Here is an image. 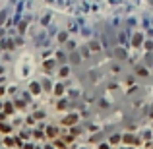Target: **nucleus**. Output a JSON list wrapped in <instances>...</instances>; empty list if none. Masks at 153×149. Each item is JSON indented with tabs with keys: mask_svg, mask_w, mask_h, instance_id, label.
I'll return each instance as SVG.
<instances>
[{
	"mask_svg": "<svg viewBox=\"0 0 153 149\" xmlns=\"http://www.w3.org/2000/svg\"><path fill=\"white\" fill-rule=\"evenodd\" d=\"M79 120H82V116H79L78 112H68V114H64V116L60 118L58 124H60L62 128H72V126H78Z\"/></svg>",
	"mask_w": 153,
	"mask_h": 149,
	"instance_id": "obj_1",
	"label": "nucleus"
},
{
	"mask_svg": "<svg viewBox=\"0 0 153 149\" xmlns=\"http://www.w3.org/2000/svg\"><path fill=\"white\" fill-rule=\"evenodd\" d=\"M120 149H136V147H134V145H122Z\"/></svg>",
	"mask_w": 153,
	"mask_h": 149,
	"instance_id": "obj_41",
	"label": "nucleus"
},
{
	"mask_svg": "<svg viewBox=\"0 0 153 149\" xmlns=\"http://www.w3.org/2000/svg\"><path fill=\"white\" fill-rule=\"evenodd\" d=\"M8 118H10V116H8V114H6L4 111H0V122H6V120H8Z\"/></svg>",
	"mask_w": 153,
	"mask_h": 149,
	"instance_id": "obj_35",
	"label": "nucleus"
},
{
	"mask_svg": "<svg viewBox=\"0 0 153 149\" xmlns=\"http://www.w3.org/2000/svg\"><path fill=\"white\" fill-rule=\"evenodd\" d=\"M52 145H54L56 149H72V145H70L68 141H64V140L60 138V135H58L56 140H52Z\"/></svg>",
	"mask_w": 153,
	"mask_h": 149,
	"instance_id": "obj_12",
	"label": "nucleus"
},
{
	"mask_svg": "<svg viewBox=\"0 0 153 149\" xmlns=\"http://www.w3.org/2000/svg\"><path fill=\"white\" fill-rule=\"evenodd\" d=\"M27 91L33 95V97H39V95L43 93V85H41V81H31V83H29V87H27Z\"/></svg>",
	"mask_w": 153,
	"mask_h": 149,
	"instance_id": "obj_6",
	"label": "nucleus"
},
{
	"mask_svg": "<svg viewBox=\"0 0 153 149\" xmlns=\"http://www.w3.org/2000/svg\"><path fill=\"white\" fill-rule=\"evenodd\" d=\"M122 145H134V147H139V145H142V138L130 134V132H124V134H122Z\"/></svg>",
	"mask_w": 153,
	"mask_h": 149,
	"instance_id": "obj_3",
	"label": "nucleus"
},
{
	"mask_svg": "<svg viewBox=\"0 0 153 149\" xmlns=\"http://www.w3.org/2000/svg\"><path fill=\"white\" fill-rule=\"evenodd\" d=\"M16 103V108H18V111H23V108L27 107V103L23 101V99H18V101H14Z\"/></svg>",
	"mask_w": 153,
	"mask_h": 149,
	"instance_id": "obj_27",
	"label": "nucleus"
},
{
	"mask_svg": "<svg viewBox=\"0 0 153 149\" xmlns=\"http://www.w3.org/2000/svg\"><path fill=\"white\" fill-rule=\"evenodd\" d=\"M78 51H79V54H82V58H89V56H91V51H89V47H87V45L79 47Z\"/></svg>",
	"mask_w": 153,
	"mask_h": 149,
	"instance_id": "obj_25",
	"label": "nucleus"
},
{
	"mask_svg": "<svg viewBox=\"0 0 153 149\" xmlns=\"http://www.w3.org/2000/svg\"><path fill=\"white\" fill-rule=\"evenodd\" d=\"M144 41H145L144 33L136 31L134 35H132V47H134V48H139V47H142V45H144Z\"/></svg>",
	"mask_w": 153,
	"mask_h": 149,
	"instance_id": "obj_8",
	"label": "nucleus"
},
{
	"mask_svg": "<svg viewBox=\"0 0 153 149\" xmlns=\"http://www.w3.org/2000/svg\"><path fill=\"white\" fill-rule=\"evenodd\" d=\"M49 21H51V16H43V19H41V25H49Z\"/></svg>",
	"mask_w": 153,
	"mask_h": 149,
	"instance_id": "obj_33",
	"label": "nucleus"
},
{
	"mask_svg": "<svg viewBox=\"0 0 153 149\" xmlns=\"http://www.w3.org/2000/svg\"><path fill=\"white\" fill-rule=\"evenodd\" d=\"M66 48H68V51H70V52H74V51H76V43H74V41H72V39H70V41H68V43H66Z\"/></svg>",
	"mask_w": 153,
	"mask_h": 149,
	"instance_id": "obj_32",
	"label": "nucleus"
},
{
	"mask_svg": "<svg viewBox=\"0 0 153 149\" xmlns=\"http://www.w3.org/2000/svg\"><path fill=\"white\" fill-rule=\"evenodd\" d=\"M109 107V103L105 101V99H101V101H99V108H107Z\"/></svg>",
	"mask_w": 153,
	"mask_h": 149,
	"instance_id": "obj_37",
	"label": "nucleus"
},
{
	"mask_svg": "<svg viewBox=\"0 0 153 149\" xmlns=\"http://www.w3.org/2000/svg\"><path fill=\"white\" fill-rule=\"evenodd\" d=\"M43 145H45V149H56V147H54V145H52V143H46V141H45V143H43Z\"/></svg>",
	"mask_w": 153,
	"mask_h": 149,
	"instance_id": "obj_40",
	"label": "nucleus"
},
{
	"mask_svg": "<svg viewBox=\"0 0 153 149\" xmlns=\"http://www.w3.org/2000/svg\"><path fill=\"white\" fill-rule=\"evenodd\" d=\"M82 149H87V147H82Z\"/></svg>",
	"mask_w": 153,
	"mask_h": 149,
	"instance_id": "obj_45",
	"label": "nucleus"
},
{
	"mask_svg": "<svg viewBox=\"0 0 153 149\" xmlns=\"http://www.w3.org/2000/svg\"><path fill=\"white\" fill-rule=\"evenodd\" d=\"M2 74H4V68H2V66H0V76H2Z\"/></svg>",
	"mask_w": 153,
	"mask_h": 149,
	"instance_id": "obj_44",
	"label": "nucleus"
},
{
	"mask_svg": "<svg viewBox=\"0 0 153 149\" xmlns=\"http://www.w3.org/2000/svg\"><path fill=\"white\" fill-rule=\"evenodd\" d=\"M16 45H18V43H16L14 39H4V41H0V47L6 48V51H14Z\"/></svg>",
	"mask_w": 153,
	"mask_h": 149,
	"instance_id": "obj_15",
	"label": "nucleus"
},
{
	"mask_svg": "<svg viewBox=\"0 0 153 149\" xmlns=\"http://www.w3.org/2000/svg\"><path fill=\"white\" fill-rule=\"evenodd\" d=\"M64 93H66V83L60 79V81L54 83V87H52V95H54L56 99H60V97H64Z\"/></svg>",
	"mask_w": 153,
	"mask_h": 149,
	"instance_id": "obj_4",
	"label": "nucleus"
},
{
	"mask_svg": "<svg viewBox=\"0 0 153 149\" xmlns=\"http://www.w3.org/2000/svg\"><path fill=\"white\" fill-rule=\"evenodd\" d=\"M18 31H19V35H23V33L27 31V21H21V24L18 25Z\"/></svg>",
	"mask_w": 153,
	"mask_h": 149,
	"instance_id": "obj_28",
	"label": "nucleus"
},
{
	"mask_svg": "<svg viewBox=\"0 0 153 149\" xmlns=\"http://www.w3.org/2000/svg\"><path fill=\"white\" fill-rule=\"evenodd\" d=\"M2 111H4L6 114H8V116H12V114H14V112L18 111V108H16V103L8 99V101H4V108H2Z\"/></svg>",
	"mask_w": 153,
	"mask_h": 149,
	"instance_id": "obj_10",
	"label": "nucleus"
},
{
	"mask_svg": "<svg viewBox=\"0 0 153 149\" xmlns=\"http://www.w3.org/2000/svg\"><path fill=\"white\" fill-rule=\"evenodd\" d=\"M33 140L35 141H46L45 130H43V128H35V130H33Z\"/></svg>",
	"mask_w": 153,
	"mask_h": 149,
	"instance_id": "obj_14",
	"label": "nucleus"
},
{
	"mask_svg": "<svg viewBox=\"0 0 153 149\" xmlns=\"http://www.w3.org/2000/svg\"><path fill=\"white\" fill-rule=\"evenodd\" d=\"M4 93H6V87H0V97H2Z\"/></svg>",
	"mask_w": 153,
	"mask_h": 149,
	"instance_id": "obj_42",
	"label": "nucleus"
},
{
	"mask_svg": "<svg viewBox=\"0 0 153 149\" xmlns=\"http://www.w3.org/2000/svg\"><path fill=\"white\" fill-rule=\"evenodd\" d=\"M151 134H153V132H144V135H142V140L149 141V140H151Z\"/></svg>",
	"mask_w": 153,
	"mask_h": 149,
	"instance_id": "obj_34",
	"label": "nucleus"
},
{
	"mask_svg": "<svg viewBox=\"0 0 153 149\" xmlns=\"http://www.w3.org/2000/svg\"><path fill=\"white\" fill-rule=\"evenodd\" d=\"M134 74L138 76V78H149V70L144 64H136L134 66Z\"/></svg>",
	"mask_w": 153,
	"mask_h": 149,
	"instance_id": "obj_9",
	"label": "nucleus"
},
{
	"mask_svg": "<svg viewBox=\"0 0 153 149\" xmlns=\"http://www.w3.org/2000/svg\"><path fill=\"white\" fill-rule=\"evenodd\" d=\"M16 135H18L19 140H23V141H29V138H33V130L29 132V130H25V128H23V130H19Z\"/></svg>",
	"mask_w": 153,
	"mask_h": 149,
	"instance_id": "obj_18",
	"label": "nucleus"
},
{
	"mask_svg": "<svg viewBox=\"0 0 153 149\" xmlns=\"http://www.w3.org/2000/svg\"><path fill=\"white\" fill-rule=\"evenodd\" d=\"M56 66H58L56 58H45V60H43V70H45L46 74H52V70H54Z\"/></svg>",
	"mask_w": 153,
	"mask_h": 149,
	"instance_id": "obj_5",
	"label": "nucleus"
},
{
	"mask_svg": "<svg viewBox=\"0 0 153 149\" xmlns=\"http://www.w3.org/2000/svg\"><path fill=\"white\" fill-rule=\"evenodd\" d=\"M56 41L60 43V45H66V43L70 41V35H68V31H60L58 35H56Z\"/></svg>",
	"mask_w": 153,
	"mask_h": 149,
	"instance_id": "obj_22",
	"label": "nucleus"
},
{
	"mask_svg": "<svg viewBox=\"0 0 153 149\" xmlns=\"http://www.w3.org/2000/svg\"><path fill=\"white\" fill-rule=\"evenodd\" d=\"M0 51H2V47H0Z\"/></svg>",
	"mask_w": 153,
	"mask_h": 149,
	"instance_id": "obj_46",
	"label": "nucleus"
},
{
	"mask_svg": "<svg viewBox=\"0 0 153 149\" xmlns=\"http://www.w3.org/2000/svg\"><path fill=\"white\" fill-rule=\"evenodd\" d=\"M97 149H112V145L109 143V141H99V145H97Z\"/></svg>",
	"mask_w": 153,
	"mask_h": 149,
	"instance_id": "obj_29",
	"label": "nucleus"
},
{
	"mask_svg": "<svg viewBox=\"0 0 153 149\" xmlns=\"http://www.w3.org/2000/svg\"><path fill=\"white\" fill-rule=\"evenodd\" d=\"M118 43H120V45H124V43H126V35H124V33H118Z\"/></svg>",
	"mask_w": 153,
	"mask_h": 149,
	"instance_id": "obj_36",
	"label": "nucleus"
},
{
	"mask_svg": "<svg viewBox=\"0 0 153 149\" xmlns=\"http://www.w3.org/2000/svg\"><path fill=\"white\" fill-rule=\"evenodd\" d=\"M33 116H35V120H46V112L43 111V108H37L35 112H31Z\"/></svg>",
	"mask_w": 153,
	"mask_h": 149,
	"instance_id": "obj_24",
	"label": "nucleus"
},
{
	"mask_svg": "<svg viewBox=\"0 0 153 149\" xmlns=\"http://www.w3.org/2000/svg\"><path fill=\"white\" fill-rule=\"evenodd\" d=\"M41 85H43V91H46V93H52V87H54V83L51 81V78H43V79H41Z\"/></svg>",
	"mask_w": 153,
	"mask_h": 149,
	"instance_id": "obj_16",
	"label": "nucleus"
},
{
	"mask_svg": "<svg viewBox=\"0 0 153 149\" xmlns=\"http://www.w3.org/2000/svg\"><path fill=\"white\" fill-rule=\"evenodd\" d=\"M142 47H144V48H145V51H147V52H151V51H153V41H151V39H145Z\"/></svg>",
	"mask_w": 153,
	"mask_h": 149,
	"instance_id": "obj_26",
	"label": "nucleus"
},
{
	"mask_svg": "<svg viewBox=\"0 0 153 149\" xmlns=\"http://www.w3.org/2000/svg\"><path fill=\"white\" fill-rule=\"evenodd\" d=\"M54 58H56V62H58L60 66L68 62V54H66L64 51H56V52H54Z\"/></svg>",
	"mask_w": 153,
	"mask_h": 149,
	"instance_id": "obj_17",
	"label": "nucleus"
},
{
	"mask_svg": "<svg viewBox=\"0 0 153 149\" xmlns=\"http://www.w3.org/2000/svg\"><path fill=\"white\" fill-rule=\"evenodd\" d=\"M35 147H37V143H35V141H25L21 149H35Z\"/></svg>",
	"mask_w": 153,
	"mask_h": 149,
	"instance_id": "obj_30",
	"label": "nucleus"
},
{
	"mask_svg": "<svg viewBox=\"0 0 153 149\" xmlns=\"http://www.w3.org/2000/svg\"><path fill=\"white\" fill-rule=\"evenodd\" d=\"M14 128H16V126L10 124L8 120L0 122V134H2V135H12V134H14Z\"/></svg>",
	"mask_w": 153,
	"mask_h": 149,
	"instance_id": "obj_7",
	"label": "nucleus"
},
{
	"mask_svg": "<svg viewBox=\"0 0 153 149\" xmlns=\"http://www.w3.org/2000/svg\"><path fill=\"white\" fill-rule=\"evenodd\" d=\"M126 83L132 87V85H134V78H132V76H128V78H126Z\"/></svg>",
	"mask_w": 153,
	"mask_h": 149,
	"instance_id": "obj_39",
	"label": "nucleus"
},
{
	"mask_svg": "<svg viewBox=\"0 0 153 149\" xmlns=\"http://www.w3.org/2000/svg\"><path fill=\"white\" fill-rule=\"evenodd\" d=\"M109 143H111V145H118V143H122V134H120V132H116V134L109 135Z\"/></svg>",
	"mask_w": 153,
	"mask_h": 149,
	"instance_id": "obj_20",
	"label": "nucleus"
},
{
	"mask_svg": "<svg viewBox=\"0 0 153 149\" xmlns=\"http://www.w3.org/2000/svg\"><path fill=\"white\" fill-rule=\"evenodd\" d=\"M114 56L118 58V60H126V48H122V47H118V48H114Z\"/></svg>",
	"mask_w": 153,
	"mask_h": 149,
	"instance_id": "obj_23",
	"label": "nucleus"
},
{
	"mask_svg": "<svg viewBox=\"0 0 153 149\" xmlns=\"http://www.w3.org/2000/svg\"><path fill=\"white\" fill-rule=\"evenodd\" d=\"M68 60L72 62V64H79V62H82V54H79V51L70 52V54H68Z\"/></svg>",
	"mask_w": 153,
	"mask_h": 149,
	"instance_id": "obj_21",
	"label": "nucleus"
},
{
	"mask_svg": "<svg viewBox=\"0 0 153 149\" xmlns=\"http://www.w3.org/2000/svg\"><path fill=\"white\" fill-rule=\"evenodd\" d=\"M25 124H27V126H35V116H33V114L25 116Z\"/></svg>",
	"mask_w": 153,
	"mask_h": 149,
	"instance_id": "obj_31",
	"label": "nucleus"
},
{
	"mask_svg": "<svg viewBox=\"0 0 153 149\" xmlns=\"http://www.w3.org/2000/svg\"><path fill=\"white\" fill-rule=\"evenodd\" d=\"M62 132V126L60 124H46L45 126V135H46V140H56L58 135H60Z\"/></svg>",
	"mask_w": 153,
	"mask_h": 149,
	"instance_id": "obj_2",
	"label": "nucleus"
},
{
	"mask_svg": "<svg viewBox=\"0 0 153 149\" xmlns=\"http://www.w3.org/2000/svg\"><path fill=\"white\" fill-rule=\"evenodd\" d=\"M35 149H45V145H37V147H35Z\"/></svg>",
	"mask_w": 153,
	"mask_h": 149,
	"instance_id": "obj_43",
	"label": "nucleus"
},
{
	"mask_svg": "<svg viewBox=\"0 0 153 149\" xmlns=\"http://www.w3.org/2000/svg\"><path fill=\"white\" fill-rule=\"evenodd\" d=\"M151 149H153V145H151Z\"/></svg>",
	"mask_w": 153,
	"mask_h": 149,
	"instance_id": "obj_47",
	"label": "nucleus"
},
{
	"mask_svg": "<svg viewBox=\"0 0 153 149\" xmlns=\"http://www.w3.org/2000/svg\"><path fill=\"white\" fill-rule=\"evenodd\" d=\"M54 105H56V108H58V111H68V108H70V101H68V99H66V97H60V99H58V101H56L54 103Z\"/></svg>",
	"mask_w": 153,
	"mask_h": 149,
	"instance_id": "obj_11",
	"label": "nucleus"
},
{
	"mask_svg": "<svg viewBox=\"0 0 153 149\" xmlns=\"http://www.w3.org/2000/svg\"><path fill=\"white\" fill-rule=\"evenodd\" d=\"M111 70H112V74H118V72H120V66H118V64H112Z\"/></svg>",
	"mask_w": 153,
	"mask_h": 149,
	"instance_id": "obj_38",
	"label": "nucleus"
},
{
	"mask_svg": "<svg viewBox=\"0 0 153 149\" xmlns=\"http://www.w3.org/2000/svg\"><path fill=\"white\" fill-rule=\"evenodd\" d=\"M70 76V66L68 64H62L60 68H58V78L60 79H66Z\"/></svg>",
	"mask_w": 153,
	"mask_h": 149,
	"instance_id": "obj_19",
	"label": "nucleus"
},
{
	"mask_svg": "<svg viewBox=\"0 0 153 149\" xmlns=\"http://www.w3.org/2000/svg\"><path fill=\"white\" fill-rule=\"evenodd\" d=\"M87 47H89V51L91 52H95V54H99V52L103 51V45L99 41H95V39H91V41L87 43Z\"/></svg>",
	"mask_w": 153,
	"mask_h": 149,
	"instance_id": "obj_13",
	"label": "nucleus"
}]
</instances>
